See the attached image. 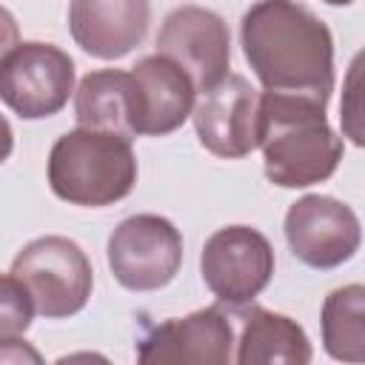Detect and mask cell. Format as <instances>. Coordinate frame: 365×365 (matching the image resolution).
Listing matches in <instances>:
<instances>
[{
  "mask_svg": "<svg viewBox=\"0 0 365 365\" xmlns=\"http://www.w3.org/2000/svg\"><path fill=\"white\" fill-rule=\"evenodd\" d=\"M285 240L291 254L308 268H339L362 242L354 208L328 194H305L285 211Z\"/></svg>",
  "mask_w": 365,
  "mask_h": 365,
  "instance_id": "8",
  "label": "cell"
},
{
  "mask_svg": "<svg viewBox=\"0 0 365 365\" xmlns=\"http://www.w3.org/2000/svg\"><path fill=\"white\" fill-rule=\"evenodd\" d=\"M322 3H328V6H351L354 0H322Z\"/></svg>",
  "mask_w": 365,
  "mask_h": 365,
  "instance_id": "21",
  "label": "cell"
},
{
  "mask_svg": "<svg viewBox=\"0 0 365 365\" xmlns=\"http://www.w3.org/2000/svg\"><path fill=\"white\" fill-rule=\"evenodd\" d=\"M106 257L123 288L157 291L165 288L182 265V234L160 214H134L111 231Z\"/></svg>",
  "mask_w": 365,
  "mask_h": 365,
  "instance_id": "5",
  "label": "cell"
},
{
  "mask_svg": "<svg viewBox=\"0 0 365 365\" xmlns=\"http://www.w3.org/2000/svg\"><path fill=\"white\" fill-rule=\"evenodd\" d=\"M325 106L305 94H259V148L274 185L308 188L336 171L342 137L328 125Z\"/></svg>",
  "mask_w": 365,
  "mask_h": 365,
  "instance_id": "2",
  "label": "cell"
},
{
  "mask_svg": "<svg viewBox=\"0 0 365 365\" xmlns=\"http://www.w3.org/2000/svg\"><path fill=\"white\" fill-rule=\"evenodd\" d=\"M234 328L220 308H200L188 317H174L154 325L137 342L140 362H182V365H225L234 359Z\"/></svg>",
  "mask_w": 365,
  "mask_h": 365,
  "instance_id": "11",
  "label": "cell"
},
{
  "mask_svg": "<svg viewBox=\"0 0 365 365\" xmlns=\"http://www.w3.org/2000/svg\"><path fill=\"white\" fill-rule=\"evenodd\" d=\"M242 54L274 94H305L328 103L334 91V37L297 0H257L240 23Z\"/></svg>",
  "mask_w": 365,
  "mask_h": 365,
  "instance_id": "1",
  "label": "cell"
},
{
  "mask_svg": "<svg viewBox=\"0 0 365 365\" xmlns=\"http://www.w3.org/2000/svg\"><path fill=\"white\" fill-rule=\"evenodd\" d=\"M0 362H40V354L20 336L0 339Z\"/></svg>",
  "mask_w": 365,
  "mask_h": 365,
  "instance_id": "18",
  "label": "cell"
},
{
  "mask_svg": "<svg viewBox=\"0 0 365 365\" xmlns=\"http://www.w3.org/2000/svg\"><path fill=\"white\" fill-rule=\"evenodd\" d=\"M234 345H237L234 362H240V365H262V362L305 365L314 356L308 334L302 331L299 322H294L285 314L257 308V305L251 311H245L242 334Z\"/></svg>",
  "mask_w": 365,
  "mask_h": 365,
  "instance_id": "15",
  "label": "cell"
},
{
  "mask_svg": "<svg viewBox=\"0 0 365 365\" xmlns=\"http://www.w3.org/2000/svg\"><path fill=\"white\" fill-rule=\"evenodd\" d=\"M148 0H71L68 31L74 43L97 60H120L131 54L148 31Z\"/></svg>",
  "mask_w": 365,
  "mask_h": 365,
  "instance_id": "12",
  "label": "cell"
},
{
  "mask_svg": "<svg viewBox=\"0 0 365 365\" xmlns=\"http://www.w3.org/2000/svg\"><path fill=\"white\" fill-rule=\"evenodd\" d=\"M134 182L137 157L131 140L120 134L74 128L57 137L48 151V185L68 205H114L131 194Z\"/></svg>",
  "mask_w": 365,
  "mask_h": 365,
  "instance_id": "3",
  "label": "cell"
},
{
  "mask_svg": "<svg viewBox=\"0 0 365 365\" xmlns=\"http://www.w3.org/2000/svg\"><path fill=\"white\" fill-rule=\"evenodd\" d=\"M200 145L222 160H240L259 148V91L242 74H225L194 103Z\"/></svg>",
  "mask_w": 365,
  "mask_h": 365,
  "instance_id": "10",
  "label": "cell"
},
{
  "mask_svg": "<svg viewBox=\"0 0 365 365\" xmlns=\"http://www.w3.org/2000/svg\"><path fill=\"white\" fill-rule=\"evenodd\" d=\"M11 277L26 288L34 311L46 319L80 314L94 288L86 251L60 234L26 242L11 262Z\"/></svg>",
  "mask_w": 365,
  "mask_h": 365,
  "instance_id": "4",
  "label": "cell"
},
{
  "mask_svg": "<svg viewBox=\"0 0 365 365\" xmlns=\"http://www.w3.org/2000/svg\"><path fill=\"white\" fill-rule=\"evenodd\" d=\"M322 345L342 362L365 359V288L359 282L331 291L322 302Z\"/></svg>",
  "mask_w": 365,
  "mask_h": 365,
  "instance_id": "16",
  "label": "cell"
},
{
  "mask_svg": "<svg viewBox=\"0 0 365 365\" xmlns=\"http://www.w3.org/2000/svg\"><path fill=\"white\" fill-rule=\"evenodd\" d=\"M274 248L251 225H225L214 231L200 254V274L208 291L225 305H248L274 277Z\"/></svg>",
  "mask_w": 365,
  "mask_h": 365,
  "instance_id": "6",
  "label": "cell"
},
{
  "mask_svg": "<svg viewBox=\"0 0 365 365\" xmlns=\"http://www.w3.org/2000/svg\"><path fill=\"white\" fill-rule=\"evenodd\" d=\"M11 151H14V131H11L9 120L0 114V165L11 157Z\"/></svg>",
  "mask_w": 365,
  "mask_h": 365,
  "instance_id": "20",
  "label": "cell"
},
{
  "mask_svg": "<svg viewBox=\"0 0 365 365\" xmlns=\"http://www.w3.org/2000/svg\"><path fill=\"white\" fill-rule=\"evenodd\" d=\"M157 54L174 60L197 91L217 86L231 66V31L225 20L202 6H180L165 14L157 34Z\"/></svg>",
  "mask_w": 365,
  "mask_h": 365,
  "instance_id": "9",
  "label": "cell"
},
{
  "mask_svg": "<svg viewBox=\"0 0 365 365\" xmlns=\"http://www.w3.org/2000/svg\"><path fill=\"white\" fill-rule=\"evenodd\" d=\"M17 46H20L17 20H14V14H11L6 6H0V63H3Z\"/></svg>",
  "mask_w": 365,
  "mask_h": 365,
  "instance_id": "19",
  "label": "cell"
},
{
  "mask_svg": "<svg viewBox=\"0 0 365 365\" xmlns=\"http://www.w3.org/2000/svg\"><path fill=\"white\" fill-rule=\"evenodd\" d=\"M137 83V134L163 137L177 131L194 111V83L168 57L148 54L131 68Z\"/></svg>",
  "mask_w": 365,
  "mask_h": 365,
  "instance_id": "13",
  "label": "cell"
},
{
  "mask_svg": "<svg viewBox=\"0 0 365 365\" xmlns=\"http://www.w3.org/2000/svg\"><path fill=\"white\" fill-rule=\"evenodd\" d=\"M34 317V305L26 294V288L9 274H0V339L20 336L29 331Z\"/></svg>",
  "mask_w": 365,
  "mask_h": 365,
  "instance_id": "17",
  "label": "cell"
},
{
  "mask_svg": "<svg viewBox=\"0 0 365 365\" xmlns=\"http://www.w3.org/2000/svg\"><path fill=\"white\" fill-rule=\"evenodd\" d=\"M74 117L80 128L137 137V83L131 71H88L74 91Z\"/></svg>",
  "mask_w": 365,
  "mask_h": 365,
  "instance_id": "14",
  "label": "cell"
},
{
  "mask_svg": "<svg viewBox=\"0 0 365 365\" xmlns=\"http://www.w3.org/2000/svg\"><path fill=\"white\" fill-rule=\"evenodd\" d=\"M74 91V60L54 43H20L0 63V100L23 120L57 114Z\"/></svg>",
  "mask_w": 365,
  "mask_h": 365,
  "instance_id": "7",
  "label": "cell"
}]
</instances>
